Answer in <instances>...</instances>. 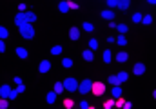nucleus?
I'll return each mask as SVG.
<instances>
[{
	"label": "nucleus",
	"mask_w": 156,
	"mask_h": 109,
	"mask_svg": "<svg viewBox=\"0 0 156 109\" xmlns=\"http://www.w3.org/2000/svg\"><path fill=\"white\" fill-rule=\"evenodd\" d=\"M18 31H20V35L24 36L26 40H31V38H35V27H33L31 24H22V26L18 27Z\"/></svg>",
	"instance_id": "nucleus-1"
},
{
	"label": "nucleus",
	"mask_w": 156,
	"mask_h": 109,
	"mask_svg": "<svg viewBox=\"0 0 156 109\" xmlns=\"http://www.w3.org/2000/svg\"><path fill=\"white\" fill-rule=\"evenodd\" d=\"M64 89L69 91V93H75V91H78V82L73 78V76L66 78V80H64Z\"/></svg>",
	"instance_id": "nucleus-2"
},
{
	"label": "nucleus",
	"mask_w": 156,
	"mask_h": 109,
	"mask_svg": "<svg viewBox=\"0 0 156 109\" xmlns=\"http://www.w3.org/2000/svg\"><path fill=\"white\" fill-rule=\"evenodd\" d=\"M91 87H93V82L89 78H85V80H82L78 84V93L80 95H87V93H91Z\"/></svg>",
	"instance_id": "nucleus-3"
},
{
	"label": "nucleus",
	"mask_w": 156,
	"mask_h": 109,
	"mask_svg": "<svg viewBox=\"0 0 156 109\" xmlns=\"http://www.w3.org/2000/svg\"><path fill=\"white\" fill-rule=\"evenodd\" d=\"M91 91H93L94 96H102V95L105 93V84H102V82H93Z\"/></svg>",
	"instance_id": "nucleus-4"
},
{
	"label": "nucleus",
	"mask_w": 156,
	"mask_h": 109,
	"mask_svg": "<svg viewBox=\"0 0 156 109\" xmlns=\"http://www.w3.org/2000/svg\"><path fill=\"white\" fill-rule=\"evenodd\" d=\"M15 24H16V27H20L22 24H27V22H26V13H24V11H20V13L15 16Z\"/></svg>",
	"instance_id": "nucleus-5"
},
{
	"label": "nucleus",
	"mask_w": 156,
	"mask_h": 109,
	"mask_svg": "<svg viewBox=\"0 0 156 109\" xmlns=\"http://www.w3.org/2000/svg\"><path fill=\"white\" fill-rule=\"evenodd\" d=\"M133 73L134 74H144L145 73V64H142V62H138V64H134V67H133Z\"/></svg>",
	"instance_id": "nucleus-6"
},
{
	"label": "nucleus",
	"mask_w": 156,
	"mask_h": 109,
	"mask_svg": "<svg viewBox=\"0 0 156 109\" xmlns=\"http://www.w3.org/2000/svg\"><path fill=\"white\" fill-rule=\"evenodd\" d=\"M49 69H51V62H49V60H42L40 66H38V71L40 73H47Z\"/></svg>",
	"instance_id": "nucleus-7"
},
{
	"label": "nucleus",
	"mask_w": 156,
	"mask_h": 109,
	"mask_svg": "<svg viewBox=\"0 0 156 109\" xmlns=\"http://www.w3.org/2000/svg\"><path fill=\"white\" fill-rule=\"evenodd\" d=\"M82 56H83V60H85V62H93V60H94V55H93V51H91V49H85V51L82 53Z\"/></svg>",
	"instance_id": "nucleus-8"
},
{
	"label": "nucleus",
	"mask_w": 156,
	"mask_h": 109,
	"mask_svg": "<svg viewBox=\"0 0 156 109\" xmlns=\"http://www.w3.org/2000/svg\"><path fill=\"white\" fill-rule=\"evenodd\" d=\"M9 93H11V87H9L7 84L0 87V98H7V96H9Z\"/></svg>",
	"instance_id": "nucleus-9"
},
{
	"label": "nucleus",
	"mask_w": 156,
	"mask_h": 109,
	"mask_svg": "<svg viewBox=\"0 0 156 109\" xmlns=\"http://www.w3.org/2000/svg\"><path fill=\"white\" fill-rule=\"evenodd\" d=\"M69 38L71 40H80V29L78 27H71L69 29Z\"/></svg>",
	"instance_id": "nucleus-10"
},
{
	"label": "nucleus",
	"mask_w": 156,
	"mask_h": 109,
	"mask_svg": "<svg viewBox=\"0 0 156 109\" xmlns=\"http://www.w3.org/2000/svg\"><path fill=\"white\" fill-rule=\"evenodd\" d=\"M24 13H26V22H27V24L37 22V15H35V13H31V11H24Z\"/></svg>",
	"instance_id": "nucleus-11"
},
{
	"label": "nucleus",
	"mask_w": 156,
	"mask_h": 109,
	"mask_svg": "<svg viewBox=\"0 0 156 109\" xmlns=\"http://www.w3.org/2000/svg\"><path fill=\"white\" fill-rule=\"evenodd\" d=\"M127 58H129V55L125 53V51H120L116 55V62H120V64H123V62H127Z\"/></svg>",
	"instance_id": "nucleus-12"
},
{
	"label": "nucleus",
	"mask_w": 156,
	"mask_h": 109,
	"mask_svg": "<svg viewBox=\"0 0 156 109\" xmlns=\"http://www.w3.org/2000/svg\"><path fill=\"white\" fill-rule=\"evenodd\" d=\"M102 18H105V20H113L115 18V11H109V9H105V11H102Z\"/></svg>",
	"instance_id": "nucleus-13"
},
{
	"label": "nucleus",
	"mask_w": 156,
	"mask_h": 109,
	"mask_svg": "<svg viewBox=\"0 0 156 109\" xmlns=\"http://www.w3.org/2000/svg\"><path fill=\"white\" fill-rule=\"evenodd\" d=\"M129 5H131V0H118V5L122 11H125V9H129Z\"/></svg>",
	"instance_id": "nucleus-14"
},
{
	"label": "nucleus",
	"mask_w": 156,
	"mask_h": 109,
	"mask_svg": "<svg viewBox=\"0 0 156 109\" xmlns=\"http://www.w3.org/2000/svg\"><path fill=\"white\" fill-rule=\"evenodd\" d=\"M58 9H60L62 13H67V11H69V2H67V0H62V2L58 4Z\"/></svg>",
	"instance_id": "nucleus-15"
},
{
	"label": "nucleus",
	"mask_w": 156,
	"mask_h": 109,
	"mask_svg": "<svg viewBox=\"0 0 156 109\" xmlns=\"http://www.w3.org/2000/svg\"><path fill=\"white\" fill-rule=\"evenodd\" d=\"M45 100H47V104H55L56 102V93L55 91H49L47 96H45Z\"/></svg>",
	"instance_id": "nucleus-16"
},
{
	"label": "nucleus",
	"mask_w": 156,
	"mask_h": 109,
	"mask_svg": "<svg viewBox=\"0 0 156 109\" xmlns=\"http://www.w3.org/2000/svg\"><path fill=\"white\" fill-rule=\"evenodd\" d=\"M15 53H16L22 60H24V58H27V49H24V47H16V51H15Z\"/></svg>",
	"instance_id": "nucleus-17"
},
{
	"label": "nucleus",
	"mask_w": 156,
	"mask_h": 109,
	"mask_svg": "<svg viewBox=\"0 0 156 109\" xmlns=\"http://www.w3.org/2000/svg\"><path fill=\"white\" fill-rule=\"evenodd\" d=\"M53 91H55L56 95L64 93V82H56V84H55V87H53Z\"/></svg>",
	"instance_id": "nucleus-18"
},
{
	"label": "nucleus",
	"mask_w": 156,
	"mask_h": 109,
	"mask_svg": "<svg viewBox=\"0 0 156 109\" xmlns=\"http://www.w3.org/2000/svg\"><path fill=\"white\" fill-rule=\"evenodd\" d=\"M111 60H113V53H111L109 49H105V51H104V62H105V64H109Z\"/></svg>",
	"instance_id": "nucleus-19"
},
{
	"label": "nucleus",
	"mask_w": 156,
	"mask_h": 109,
	"mask_svg": "<svg viewBox=\"0 0 156 109\" xmlns=\"http://www.w3.org/2000/svg\"><path fill=\"white\" fill-rule=\"evenodd\" d=\"M111 95H113L115 98H120V96H122V87H120V85H115L113 91H111Z\"/></svg>",
	"instance_id": "nucleus-20"
},
{
	"label": "nucleus",
	"mask_w": 156,
	"mask_h": 109,
	"mask_svg": "<svg viewBox=\"0 0 156 109\" xmlns=\"http://www.w3.org/2000/svg\"><path fill=\"white\" fill-rule=\"evenodd\" d=\"M116 78H118V82L122 84V82H125V80L129 78V74H127V73H125V71H120V73H118V74H116Z\"/></svg>",
	"instance_id": "nucleus-21"
},
{
	"label": "nucleus",
	"mask_w": 156,
	"mask_h": 109,
	"mask_svg": "<svg viewBox=\"0 0 156 109\" xmlns=\"http://www.w3.org/2000/svg\"><path fill=\"white\" fill-rule=\"evenodd\" d=\"M142 18H144V15H142V13H138V11L133 15V22H134V24H142Z\"/></svg>",
	"instance_id": "nucleus-22"
},
{
	"label": "nucleus",
	"mask_w": 156,
	"mask_h": 109,
	"mask_svg": "<svg viewBox=\"0 0 156 109\" xmlns=\"http://www.w3.org/2000/svg\"><path fill=\"white\" fill-rule=\"evenodd\" d=\"M116 44H118V45H120V47H123V45L127 44V38H125V36H123V35H120V36H118V38H116Z\"/></svg>",
	"instance_id": "nucleus-23"
},
{
	"label": "nucleus",
	"mask_w": 156,
	"mask_h": 109,
	"mask_svg": "<svg viewBox=\"0 0 156 109\" xmlns=\"http://www.w3.org/2000/svg\"><path fill=\"white\" fill-rule=\"evenodd\" d=\"M7 36H9V31H7L4 26H0V38H2V40H5Z\"/></svg>",
	"instance_id": "nucleus-24"
},
{
	"label": "nucleus",
	"mask_w": 156,
	"mask_h": 109,
	"mask_svg": "<svg viewBox=\"0 0 156 109\" xmlns=\"http://www.w3.org/2000/svg\"><path fill=\"white\" fill-rule=\"evenodd\" d=\"M142 24H144V26H149V24H153V16H151V15H145V16L142 18Z\"/></svg>",
	"instance_id": "nucleus-25"
},
{
	"label": "nucleus",
	"mask_w": 156,
	"mask_h": 109,
	"mask_svg": "<svg viewBox=\"0 0 156 109\" xmlns=\"http://www.w3.org/2000/svg\"><path fill=\"white\" fill-rule=\"evenodd\" d=\"M116 29L120 31V35H125L127 33V26L125 24H116Z\"/></svg>",
	"instance_id": "nucleus-26"
},
{
	"label": "nucleus",
	"mask_w": 156,
	"mask_h": 109,
	"mask_svg": "<svg viewBox=\"0 0 156 109\" xmlns=\"http://www.w3.org/2000/svg\"><path fill=\"white\" fill-rule=\"evenodd\" d=\"M73 106H75V102H73L71 98H66V100H64V107L66 109H73Z\"/></svg>",
	"instance_id": "nucleus-27"
},
{
	"label": "nucleus",
	"mask_w": 156,
	"mask_h": 109,
	"mask_svg": "<svg viewBox=\"0 0 156 109\" xmlns=\"http://www.w3.org/2000/svg\"><path fill=\"white\" fill-rule=\"evenodd\" d=\"M89 49H91V51H94V49H98V42H96L94 38H91V40H89Z\"/></svg>",
	"instance_id": "nucleus-28"
},
{
	"label": "nucleus",
	"mask_w": 156,
	"mask_h": 109,
	"mask_svg": "<svg viewBox=\"0 0 156 109\" xmlns=\"http://www.w3.org/2000/svg\"><path fill=\"white\" fill-rule=\"evenodd\" d=\"M62 66L69 69V67H73V60H71V58H64V60H62Z\"/></svg>",
	"instance_id": "nucleus-29"
},
{
	"label": "nucleus",
	"mask_w": 156,
	"mask_h": 109,
	"mask_svg": "<svg viewBox=\"0 0 156 109\" xmlns=\"http://www.w3.org/2000/svg\"><path fill=\"white\" fill-rule=\"evenodd\" d=\"M82 26H83V31H93V29H94V26H93L91 22H83Z\"/></svg>",
	"instance_id": "nucleus-30"
},
{
	"label": "nucleus",
	"mask_w": 156,
	"mask_h": 109,
	"mask_svg": "<svg viewBox=\"0 0 156 109\" xmlns=\"http://www.w3.org/2000/svg\"><path fill=\"white\" fill-rule=\"evenodd\" d=\"M60 53H62V47H60V45H55V47L51 49V55H60Z\"/></svg>",
	"instance_id": "nucleus-31"
},
{
	"label": "nucleus",
	"mask_w": 156,
	"mask_h": 109,
	"mask_svg": "<svg viewBox=\"0 0 156 109\" xmlns=\"http://www.w3.org/2000/svg\"><path fill=\"white\" fill-rule=\"evenodd\" d=\"M109 84H113V85H120V82H118V78L113 74V76H109Z\"/></svg>",
	"instance_id": "nucleus-32"
},
{
	"label": "nucleus",
	"mask_w": 156,
	"mask_h": 109,
	"mask_svg": "<svg viewBox=\"0 0 156 109\" xmlns=\"http://www.w3.org/2000/svg\"><path fill=\"white\" fill-rule=\"evenodd\" d=\"M104 107H105V109H111V107H115V100H107V102L104 104Z\"/></svg>",
	"instance_id": "nucleus-33"
},
{
	"label": "nucleus",
	"mask_w": 156,
	"mask_h": 109,
	"mask_svg": "<svg viewBox=\"0 0 156 109\" xmlns=\"http://www.w3.org/2000/svg\"><path fill=\"white\" fill-rule=\"evenodd\" d=\"M0 109H7V98H0Z\"/></svg>",
	"instance_id": "nucleus-34"
},
{
	"label": "nucleus",
	"mask_w": 156,
	"mask_h": 109,
	"mask_svg": "<svg viewBox=\"0 0 156 109\" xmlns=\"http://www.w3.org/2000/svg\"><path fill=\"white\" fill-rule=\"evenodd\" d=\"M16 96H18V91H16V89H15V91L11 89V93H9V96H7V98H11V100H15Z\"/></svg>",
	"instance_id": "nucleus-35"
},
{
	"label": "nucleus",
	"mask_w": 156,
	"mask_h": 109,
	"mask_svg": "<svg viewBox=\"0 0 156 109\" xmlns=\"http://www.w3.org/2000/svg\"><path fill=\"white\" fill-rule=\"evenodd\" d=\"M16 91H18V95L24 93V91H26V85H24V84H18V85H16Z\"/></svg>",
	"instance_id": "nucleus-36"
},
{
	"label": "nucleus",
	"mask_w": 156,
	"mask_h": 109,
	"mask_svg": "<svg viewBox=\"0 0 156 109\" xmlns=\"http://www.w3.org/2000/svg\"><path fill=\"white\" fill-rule=\"evenodd\" d=\"M107 5H109V7H116L118 0H107Z\"/></svg>",
	"instance_id": "nucleus-37"
},
{
	"label": "nucleus",
	"mask_w": 156,
	"mask_h": 109,
	"mask_svg": "<svg viewBox=\"0 0 156 109\" xmlns=\"http://www.w3.org/2000/svg\"><path fill=\"white\" fill-rule=\"evenodd\" d=\"M123 104H125V102H123V98H118L116 102H115V106H116V107H123Z\"/></svg>",
	"instance_id": "nucleus-38"
},
{
	"label": "nucleus",
	"mask_w": 156,
	"mask_h": 109,
	"mask_svg": "<svg viewBox=\"0 0 156 109\" xmlns=\"http://www.w3.org/2000/svg\"><path fill=\"white\" fill-rule=\"evenodd\" d=\"M0 53H5V42L0 38Z\"/></svg>",
	"instance_id": "nucleus-39"
},
{
	"label": "nucleus",
	"mask_w": 156,
	"mask_h": 109,
	"mask_svg": "<svg viewBox=\"0 0 156 109\" xmlns=\"http://www.w3.org/2000/svg\"><path fill=\"white\" fill-rule=\"evenodd\" d=\"M80 109H89V104H87L85 100H82V102H80Z\"/></svg>",
	"instance_id": "nucleus-40"
},
{
	"label": "nucleus",
	"mask_w": 156,
	"mask_h": 109,
	"mask_svg": "<svg viewBox=\"0 0 156 109\" xmlns=\"http://www.w3.org/2000/svg\"><path fill=\"white\" fill-rule=\"evenodd\" d=\"M69 9H78V4L76 2H69Z\"/></svg>",
	"instance_id": "nucleus-41"
},
{
	"label": "nucleus",
	"mask_w": 156,
	"mask_h": 109,
	"mask_svg": "<svg viewBox=\"0 0 156 109\" xmlns=\"http://www.w3.org/2000/svg\"><path fill=\"white\" fill-rule=\"evenodd\" d=\"M26 9H27V5H26V4H20V5H18V11H26Z\"/></svg>",
	"instance_id": "nucleus-42"
},
{
	"label": "nucleus",
	"mask_w": 156,
	"mask_h": 109,
	"mask_svg": "<svg viewBox=\"0 0 156 109\" xmlns=\"http://www.w3.org/2000/svg\"><path fill=\"white\" fill-rule=\"evenodd\" d=\"M133 107V104H131V102H125V104H123V109H131Z\"/></svg>",
	"instance_id": "nucleus-43"
},
{
	"label": "nucleus",
	"mask_w": 156,
	"mask_h": 109,
	"mask_svg": "<svg viewBox=\"0 0 156 109\" xmlns=\"http://www.w3.org/2000/svg\"><path fill=\"white\" fill-rule=\"evenodd\" d=\"M15 84H16V85L22 84V78H20V76H15Z\"/></svg>",
	"instance_id": "nucleus-44"
},
{
	"label": "nucleus",
	"mask_w": 156,
	"mask_h": 109,
	"mask_svg": "<svg viewBox=\"0 0 156 109\" xmlns=\"http://www.w3.org/2000/svg\"><path fill=\"white\" fill-rule=\"evenodd\" d=\"M147 2H149V4H154V5H156V0H147Z\"/></svg>",
	"instance_id": "nucleus-45"
},
{
	"label": "nucleus",
	"mask_w": 156,
	"mask_h": 109,
	"mask_svg": "<svg viewBox=\"0 0 156 109\" xmlns=\"http://www.w3.org/2000/svg\"><path fill=\"white\" fill-rule=\"evenodd\" d=\"M153 96H154V98H156V89H154V93H153Z\"/></svg>",
	"instance_id": "nucleus-46"
},
{
	"label": "nucleus",
	"mask_w": 156,
	"mask_h": 109,
	"mask_svg": "<svg viewBox=\"0 0 156 109\" xmlns=\"http://www.w3.org/2000/svg\"><path fill=\"white\" fill-rule=\"evenodd\" d=\"M89 109H94V107H91V106H89Z\"/></svg>",
	"instance_id": "nucleus-47"
}]
</instances>
